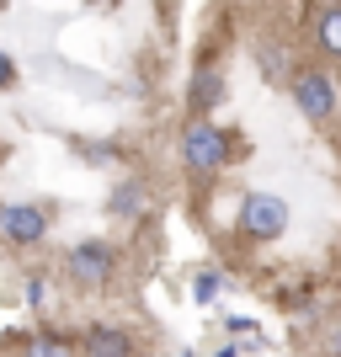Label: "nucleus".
Wrapping results in <instances>:
<instances>
[{"label": "nucleus", "instance_id": "nucleus-1", "mask_svg": "<svg viewBox=\"0 0 341 357\" xmlns=\"http://www.w3.org/2000/svg\"><path fill=\"white\" fill-rule=\"evenodd\" d=\"M235 144H240L235 134L213 128L208 118H192L187 134H181V160H187V171H197V176H213V171L235 155Z\"/></svg>", "mask_w": 341, "mask_h": 357}, {"label": "nucleus", "instance_id": "nucleus-2", "mask_svg": "<svg viewBox=\"0 0 341 357\" xmlns=\"http://www.w3.org/2000/svg\"><path fill=\"white\" fill-rule=\"evenodd\" d=\"M240 229L251 240H278L282 229H288V203H282L278 192H245V203H240Z\"/></svg>", "mask_w": 341, "mask_h": 357}, {"label": "nucleus", "instance_id": "nucleus-3", "mask_svg": "<svg viewBox=\"0 0 341 357\" xmlns=\"http://www.w3.org/2000/svg\"><path fill=\"white\" fill-rule=\"evenodd\" d=\"M294 102H298V112L310 123H326L331 112H336V86H331V75L326 70H298L294 75Z\"/></svg>", "mask_w": 341, "mask_h": 357}, {"label": "nucleus", "instance_id": "nucleus-4", "mask_svg": "<svg viewBox=\"0 0 341 357\" xmlns=\"http://www.w3.org/2000/svg\"><path fill=\"white\" fill-rule=\"evenodd\" d=\"M64 267H70L75 283H107V278H112V267H118V251H112L107 240H80Z\"/></svg>", "mask_w": 341, "mask_h": 357}, {"label": "nucleus", "instance_id": "nucleus-5", "mask_svg": "<svg viewBox=\"0 0 341 357\" xmlns=\"http://www.w3.org/2000/svg\"><path fill=\"white\" fill-rule=\"evenodd\" d=\"M0 235L11 240V245H38L48 235V213L38 203H6L0 208Z\"/></svg>", "mask_w": 341, "mask_h": 357}, {"label": "nucleus", "instance_id": "nucleus-6", "mask_svg": "<svg viewBox=\"0 0 341 357\" xmlns=\"http://www.w3.org/2000/svg\"><path fill=\"white\" fill-rule=\"evenodd\" d=\"M219 96H224V75H219V64H197L192 91H187L192 112H213V107H219Z\"/></svg>", "mask_w": 341, "mask_h": 357}, {"label": "nucleus", "instance_id": "nucleus-7", "mask_svg": "<svg viewBox=\"0 0 341 357\" xmlns=\"http://www.w3.org/2000/svg\"><path fill=\"white\" fill-rule=\"evenodd\" d=\"M86 357H134V342L112 326H91L86 331Z\"/></svg>", "mask_w": 341, "mask_h": 357}, {"label": "nucleus", "instance_id": "nucleus-8", "mask_svg": "<svg viewBox=\"0 0 341 357\" xmlns=\"http://www.w3.org/2000/svg\"><path fill=\"white\" fill-rule=\"evenodd\" d=\"M315 38L326 48L331 59H341V6H326V11L315 16Z\"/></svg>", "mask_w": 341, "mask_h": 357}, {"label": "nucleus", "instance_id": "nucleus-9", "mask_svg": "<svg viewBox=\"0 0 341 357\" xmlns=\"http://www.w3.org/2000/svg\"><path fill=\"white\" fill-rule=\"evenodd\" d=\"M107 208L118 213V219H123V213H139V208H144V187H139V181H123L118 192H112V203H107Z\"/></svg>", "mask_w": 341, "mask_h": 357}, {"label": "nucleus", "instance_id": "nucleus-10", "mask_svg": "<svg viewBox=\"0 0 341 357\" xmlns=\"http://www.w3.org/2000/svg\"><path fill=\"white\" fill-rule=\"evenodd\" d=\"M256 54H262V75H267V80H282V75H288V48H272V43H262Z\"/></svg>", "mask_w": 341, "mask_h": 357}, {"label": "nucleus", "instance_id": "nucleus-11", "mask_svg": "<svg viewBox=\"0 0 341 357\" xmlns=\"http://www.w3.org/2000/svg\"><path fill=\"white\" fill-rule=\"evenodd\" d=\"M22 352H27V357H70V347H64L59 336H27Z\"/></svg>", "mask_w": 341, "mask_h": 357}, {"label": "nucleus", "instance_id": "nucleus-12", "mask_svg": "<svg viewBox=\"0 0 341 357\" xmlns=\"http://www.w3.org/2000/svg\"><path fill=\"white\" fill-rule=\"evenodd\" d=\"M219 294V278H213V272H203V278H197V298H213Z\"/></svg>", "mask_w": 341, "mask_h": 357}, {"label": "nucleus", "instance_id": "nucleus-13", "mask_svg": "<svg viewBox=\"0 0 341 357\" xmlns=\"http://www.w3.org/2000/svg\"><path fill=\"white\" fill-rule=\"evenodd\" d=\"M43 298H48V288H43V278H32V283H27V304H43Z\"/></svg>", "mask_w": 341, "mask_h": 357}, {"label": "nucleus", "instance_id": "nucleus-14", "mask_svg": "<svg viewBox=\"0 0 341 357\" xmlns=\"http://www.w3.org/2000/svg\"><path fill=\"white\" fill-rule=\"evenodd\" d=\"M11 75H16V64H11V54L0 48V86H11Z\"/></svg>", "mask_w": 341, "mask_h": 357}, {"label": "nucleus", "instance_id": "nucleus-15", "mask_svg": "<svg viewBox=\"0 0 341 357\" xmlns=\"http://www.w3.org/2000/svg\"><path fill=\"white\" fill-rule=\"evenodd\" d=\"M0 160H6V144H0Z\"/></svg>", "mask_w": 341, "mask_h": 357}, {"label": "nucleus", "instance_id": "nucleus-16", "mask_svg": "<svg viewBox=\"0 0 341 357\" xmlns=\"http://www.w3.org/2000/svg\"><path fill=\"white\" fill-rule=\"evenodd\" d=\"M181 357H192V352H181Z\"/></svg>", "mask_w": 341, "mask_h": 357}, {"label": "nucleus", "instance_id": "nucleus-17", "mask_svg": "<svg viewBox=\"0 0 341 357\" xmlns=\"http://www.w3.org/2000/svg\"><path fill=\"white\" fill-rule=\"evenodd\" d=\"M0 6H6V0H0Z\"/></svg>", "mask_w": 341, "mask_h": 357}]
</instances>
